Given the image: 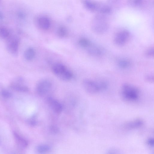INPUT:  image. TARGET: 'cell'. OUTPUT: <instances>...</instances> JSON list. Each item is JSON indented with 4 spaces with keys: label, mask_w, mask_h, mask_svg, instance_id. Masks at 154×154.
Returning <instances> with one entry per match:
<instances>
[{
    "label": "cell",
    "mask_w": 154,
    "mask_h": 154,
    "mask_svg": "<svg viewBox=\"0 0 154 154\" xmlns=\"http://www.w3.org/2000/svg\"><path fill=\"white\" fill-rule=\"evenodd\" d=\"M90 26L94 32L97 34H102L107 31L109 24L105 17L102 14H99L93 17Z\"/></svg>",
    "instance_id": "1"
},
{
    "label": "cell",
    "mask_w": 154,
    "mask_h": 154,
    "mask_svg": "<svg viewBox=\"0 0 154 154\" xmlns=\"http://www.w3.org/2000/svg\"><path fill=\"white\" fill-rule=\"evenodd\" d=\"M122 98L125 101L135 102L139 98L140 92L136 87L128 83L122 85L121 90Z\"/></svg>",
    "instance_id": "2"
},
{
    "label": "cell",
    "mask_w": 154,
    "mask_h": 154,
    "mask_svg": "<svg viewBox=\"0 0 154 154\" xmlns=\"http://www.w3.org/2000/svg\"><path fill=\"white\" fill-rule=\"evenodd\" d=\"M52 70L56 76L63 81H69L73 77L72 72L61 63H57L54 64L52 67Z\"/></svg>",
    "instance_id": "3"
},
{
    "label": "cell",
    "mask_w": 154,
    "mask_h": 154,
    "mask_svg": "<svg viewBox=\"0 0 154 154\" xmlns=\"http://www.w3.org/2000/svg\"><path fill=\"white\" fill-rule=\"evenodd\" d=\"M130 33L126 29H122L117 32L115 35L113 41L116 45L121 46L125 44L129 40Z\"/></svg>",
    "instance_id": "4"
},
{
    "label": "cell",
    "mask_w": 154,
    "mask_h": 154,
    "mask_svg": "<svg viewBox=\"0 0 154 154\" xmlns=\"http://www.w3.org/2000/svg\"><path fill=\"white\" fill-rule=\"evenodd\" d=\"M83 87L86 92L91 94L101 91L98 82H96L89 79H85L82 82Z\"/></svg>",
    "instance_id": "5"
},
{
    "label": "cell",
    "mask_w": 154,
    "mask_h": 154,
    "mask_svg": "<svg viewBox=\"0 0 154 154\" xmlns=\"http://www.w3.org/2000/svg\"><path fill=\"white\" fill-rule=\"evenodd\" d=\"M52 86L51 82L49 80H42L39 81L36 85V91L39 95L43 96L50 91Z\"/></svg>",
    "instance_id": "6"
},
{
    "label": "cell",
    "mask_w": 154,
    "mask_h": 154,
    "mask_svg": "<svg viewBox=\"0 0 154 154\" xmlns=\"http://www.w3.org/2000/svg\"><path fill=\"white\" fill-rule=\"evenodd\" d=\"M34 20L37 26L43 30H47L51 27V20L49 17L46 15H38L35 17Z\"/></svg>",
    "instance_id": "7"
},
{
    "label": "cell",
    "mask_w": 154,
    "mask_h": 154,
    "mask_svg": "<svg viewBox=\"0 0 154 154\" xmlns=\"http://www.w3.org/2000/svg\"><path fill=\"white\" fill-rule=\"evenodd\" d=\"M81 1L86 9L92 12H99L103 3L93 0H81Z\"/></svg>",
    "instance_id": "8"
},
{
    "label": "cell",
    "mask_w": 154,
    "mask_h": 154,
    "mask_svg": "<svg viewBox=\"0 0 154 154\" xmlns=\"http://www.w3.org/2000/svg\"><path fill=\"white\" fill-rule=\"evenodd\" d=\"M7 39V45L8 50L12 54H17L19 43V38L15 36L11 37L10 36Z\"/></svg>",
    "instance_id": "9"
},
{
    "label": "cell",
    "mask_w": 154,
    "mask_h": 154,
    "mask_svg": "<svg viewBox=\"0 0 154 154\" xmlns=\"http://www.w3.org/2000/svg\"><path fill=\"white\" fill-rule=\"evenodd\" d=\"M85 49L90 55L94 57H99L103 53V48L97 45L91 43Z\"/></svg>",
    "instance_id": "10"
},
{
    "label": "cell",
    "mask_w": 154,
    "mask_h": 154,
    "mask_svg": "<svg viewBox=\"0 0 154 154\" xmlns=\"http://www.w3.org/2000/svg\"><path fill=\"white\" fill-rule=\"evenodd\" d=\"M47 102L54 112L59 114L62 112L63 109V106L57 100L50 97L47 99Z\"/></svg>",
    "instance_id": "11"
},
{
    "label": "cell",
    "mask_w": 154,
    "mask_h": 154,
    "mask_svg": "<svg viewBox=\"0 0 154 154\" xmlns=\"http://www.w3.org/2000/svg\"><path fill=\"white\" fill-rule=\"evenodd\" d=\"M143 124V121L140 119H137L125 123L123 126L126 130H131L141 127Z\"/></svg>",
    "instance_id": "12"
},
{
    "label": "cell",
    "mask_w": 154,
    "mask_h": 154,
    "mask_svg": "<svg viewBox=\"0 0 154 154\" xmlns=\"http://www.w3.org/2000/svg\"><path fill=\"white\" fill-rule=\"evenodd\" d=\"M150 0H128V2L132 7L139 9H143L148 6Z\"/></svg>",
    "instance_id": "13"
},
{
    "label": "cell",
    "mask_w": 154,
    "mask_h": 154,
    "mask_svg": "<svg viewBox=\"0 0 154 154\" xmlns=\"http://www.w3.org/2000/svg\"><path fill=\"white\" fill-rule=\"evenodd\" d=\"M14 135L17 144L21 149L26 148L28 146L27 142L17 133L14 132Z\"/></svg>",
    "instance_id": "14"
},
{
    "label": "cell",
    "mask_w": 154,
    "mask_h": 154,
    "mask_svg": "<svg viewBox=\"0 0 154 154\" xmlns=\"http://www.w3.org/2000/svg\"><path fill=\"white\" fill-rule=\"evenodd\" d=\"M35 51L32 48H29L26 50L24 53L25 59L28 61L32 60L35 57Z\"/></svg>",
    "instance_id": "15"
},
{
    "label": "cell",
    "mask_w": 154,
    "mask_h": 154,
    "mask_svg": "<svg viewBox=\"0 0 154 154\" xmlns=\"http://www.w3.org/2000/svg\"><path fill=\"white\" fill-rule=\"evenodd\" d=\"M131 63L130 61L125 58H122L119 60L117 62L118 66L123 69L128 68L131 65Z\"/></svg>",
    "instance_id": "16"
},
{
    "label": "cell",
    "mask_w": 154,
    "mask_h": 154,
    "mask_svg": "<svg viewBox=\"0 0 154 154\" xmlns=\"http://www.w3.org/2000/svg\"><path fill=\"white\" fill-rule=\"evenodd\" d=\"M51 149L50 146L47 144H42L37 146L36 148V151L39 153L47 152Z\"/></svg>",
    "instance_id": "17"
},
{
    "label": "cell",
    "mask_w": 154,
    "mask_h": 154,
    "mask_svg": "<svg viewBox=\"0 0 154 154\" xmlns=\"http://www.w3.org/2000/svg\"><path fill=\"white\" fill-rule=\"evenodd\" d=\"M68 31L66 28L64 26L61 25L59 26L57 30V33L60 37H65L67 34Z\"/></svg>",
    "instance_id": "18"
},
{
    "label": "cell",
    "mask_w": 154,
    "mask_h": 154,
    "mask_svg": "<svg viewBox=\"0 0 154 154\" xmlns=\"http://www.w3.org/2000/svg\"><path fill=\"white\" fill-rule=\"evenodd\" d=\"M10 87L13 89L20 92H26L29 91L28 88L24 85L12 84L11 85Z\"/></svg>",
    "instance_id": "19"
},
{
    "label": "cell",
    "mask_w": 154,
    "mask_h": 154,
    "mask_svg": "<svg viewBox=\"0 0 154 154\" xmlns=\"http://www.w3.org/2000/svg\"><path fill=\"white\" fill-rule=\"evenodd\" d=\"M10 36V33L8 29L4 26H0V37L8 39Z\"/></svg>",
    "instance_id": "20"
},
{
    "label": "cell",
    "mask_w": 154,
    "mask_h": 154,
    "mask_svg": "<svg viewBox=\"0 0 154 154\" xmlns=\"http://www.w3.org/2000/svg\"><path fill=\"white\" fill-rule=\"evenodd\" d=\"M91 42L89 40L84 37L80 38L78 42L79 45L85 49L90 45Z\"/></svg>",
    "instance_id": "21"
},
{
    "label": "cell",
    "mask_w": 154,
    "mask_h": 154,
    "mask_svg": "<svg viewBox=\"0 0 154 154\" xmlns=\"http://www.w3.org/2000/svg\"><path fill=\"white\" fill-rule=\"evenodd\" d=\"M154 50L153 47H151L147 48L145 51V56L147 57H152L154 56Z\"/></svg>",
    "instance_id": "22"
},
{
    "label": "cell",
    "mask_w": 154,
    "mask_h": 154,
    "mask_svg": "<svg viewBox=\"0 0 154 154\" xmlns=\"http://www.w3.org/2000/svg\"><path fill=\"white\" fill-rule=\"evenodd\" d=\"M145 80L146 82L150 83H153L154 82V76L151 74H147L145 77Z\"/></svg>",
    "instance_id": "23"
},
{
    "label": "cell",
    "mask_w": 154,
    "mask_h": 154,
    "mask_svg": "<svg viewBox=\"0 0 154 154\" xmlns=\"http://www.w3.org/2000/svg\"><path fill=\"white\" fill-rule=\"evenodd\" d=\"M2 96L6 98H9L12 96V94L9 91L5 90H2L1 92Z\"/></svg>",
    "instance_id": "24"
},
{
    "label": "cell",
    "mask_w": 154,
    "mask_h": 154,
    "mask_svg": "<svg viewBox=\"0 0 154 154\" xmlns=\"http://www.w3.org/2000/svg\"><path fill=\"white\" fill-rule=\"evenodd\" d=\"M50 131L52 133L54 134L57 133L59 131L58 128L55 125H51L50 128Z\"/></svg>",
    "instance_id": "25"
},
{
    "label": "cell",
    "mask_w": 154,
    "mask_h": 154,
    "mask_svg": "<svg viewBox=\"0 0 154 154\" xmlns=\"http://www.w3.org/2000/svg\"><path fill=\"white\" fill-rule=\"evenodd\" d=\"M147 145L151 147H153L154 146V139L152 138H149L147 140Z\"/></svg>",
    "instance_id": "26"
},
{
    "label": "cell",
    "mask_w": 154,
    "mask_h": 154,
    "mask_svg": "<svg viewBox=\"0 0 154 154\" xmlns=\"http://www.w3.org/2000/svg\"><path fill=\"white\" fill-rule=\"evenodd\" d=\"M34 118L31 119L29 121V123L32 126L35 125L36 124V121Z\"/></svg>",
    "instance_id": "27"
},
{
    "label": "cell",
    "mask_w": 154,
    "mask_h": 154,
    "mask_svg": "<svg viewBox=\"0 0 154 154\" xmlns=\"http://www.w3.org/2000/svg\"><path fill=\"white\" fill-rule=\"evenodd\" d=\"M1 2V0H0V4Z\"/></svg>",
    "instance_id": "28"
}]
</instances>
